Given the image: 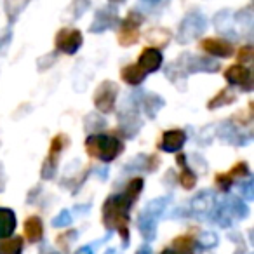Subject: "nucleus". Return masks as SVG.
Here are the masks:
<instances>
[{"label":"nucleus","mask_w":254,"mask_h":254,"mask_svg":"<svg viewBox=\"0 0 254 254\" xmlns=\"http://www.w3.org/2000/svg\"><path fill=\"white\" fill-rule=\"evenodd\" d=\"M129 209L131 204L122 195H113L103 205V221L108 230H117L122 246H129Z\"/></svg>","instance_id":"nucleus-1"},{"label":"nucleus","mask_w":254,"mask_h":254,"mask_svg":"<svg viewBox=\"0 0 254 254\" xmlns=\"http://www.w3.org/2000/svg\"><path fill=\"white\" fill-rule=\"evenodd\" d=\"M167 202H169L167 197L155 198V200L148 202L146 207L143 209V212L139 214L138 226H139V232H141L143 239H145L146 242H152L157 237V219L166 211Z\"/></svg>","instance_id":"nucleus-2"},{"label":"nucleus","mask_w":254,"mask_h":254,"mask_svg":"<svg viewBox=\"0 0 254 254\" xmlns=\"http://www.w3.org/2000/svg\"><path fill=\"white\" fill-rule=\"evenodd\" d=\"M85 146H87L91 155L98 157V159L105 160V162L113 160L124 148L122 143L117 138H113V136H101V134L89 136L87 141H85Z\"/></svg>","instance_id":"nucleus-3"},{"label":"nucleus","mask_w":254,"mask_h":254,"mask_svg":"<svg viewBox=\"0 0 254 254\" xmlns=\"http://www.w3.org/2000/svg\"><path fill=\"white\" fill-rule=\"evenodd\" d=\"M207 26V21L205 18L200 14V12H191L187 18L181 21L180 32H178V40L180 42H191L195 40L198 35H202Z\"/></svg>","instance_id":"nucleus-4"},{"label":"nucleus","mask_w":254,"mask_h":254,"mask_svg":"<svg viewBox=\"0 0 254 254\" xmlns=\"http://www.w3.org/2000/svg\"><path fill=\"white\" fill-rule=\"evenodd\" d=\"M212 211H214V195L209 190L200 191V193L191 198L190 212L195 218H204V216L211 214Z\"/></svg>","instance_id":"nucleus-5"},{"label":"nucleus","mask_w":254,"mask_h":254,"mask_svg":"<svg viewBox=\"0 0 254 254\" xmlns=\"http://www.w3.org/2000/svg\"><path fill=\"white\" fill-rule=\"evenodd\" d=\"M56 46L60 51L68 54H73L78 47L82 46V35L78 30H71V28H64L58 33L56 39Z\"/></svg>","instance_id":"nucleus-6"},{"label":"nucleus","mask_w":254,"mask_h":254,"mask_svg":"<svg viewBox=\"0 0 254 254\" xmlns=\"http://www.w3.org/2000/svg\"><path fill=\"white\" fill-rule=\"evenodd\" d=\"M115 99H117V85H113L112 82H105L96 91L94 103L99 108V112H112L113 106H115Z\"/></svg>","instance_id":"nucleus-7"},{"label":"nucleus","mask_w":254,"mask_h":254,"mask_svg":"<svg viewBox=\"0 0 254 254\" xmlns=\"http://www.w3.org/2000/svg\"><path fill=\"white\" fill-rule=\"evenodd\" d=\"M225 77L230 80V84L240 85V87L247 89V91H249V89L253 87V78H251V71L247 70V68H244V66H239V64H235V66H230L228 70H226Z\"/></svg>","instance_id":"nucleus-8"},{"label":"nucleus","mask_w":254,"mask_h":254,"mask_svg":"<svg viewBox=\"0 0 254 254\" xmlns=\"http://www.w3.org/2000/svg\"><path fill=\"white\" fill-rule=\"evenodd\" d=\"M160 64H162V54H160V51L155 49V47H148V49L143 51L138 66L145 73H152V71L159 70Z\"/></svg>","instance_id":"nucleus-9"},{"label":"nucleus","mask_w":254,"mask_h":254,"mask_svg":"<svg viewBox=\"0 0 254 254\" xmlns=\"http://www.w3.org/2000/svg\"><path fill=\"white\" fill-rule=\"evenodd\" d=\"M132 96H134V98H132V101H138L139 108H141L143 112L150 117V119H153V117L159 113V110L164 106V99L160 98V96H157V94H148V96L139 94L141 98H136V94H132Z\"/></svg>","instance_id":"nucleus-10"},{"label":"nucleus","mask_w":254,"mask_h":254,"mask_svg":"<svg viewBox=\"0 0 254 254\" xmlns=\"http://www.w3.org/2000/svg\"><path fill=\"white\" fill-rule=\"evenodd\" d=\"M185 141H187V134L181 129H173V131H167L164 134L160 148L164 152H178L185 145Z\"/></svg>","instance_id":"nucleus-11"},{"label":"nucleus","mask_w":254,"mask_h":254,"mask_svg":"<svg viewBox=\"0 0 254 254\" xmlns=\"http://www.w3.org/2000/svg\"><path fill=\"white\" fill-rule=\"evenodd\" d=\"M115 23H117V12L110 7L101 9V11H98V14H96V19L91 26V32H103V30H106V28H112Z\"/></svg>","instance_id":"nucleus-12"},{"label":"nucleus","mask_w":254,"mask_h":254,"mask_svg":"<svg viewBox=\"0 0 254 254\" xmlns=\"http://www.w3.org/2000/svg\"><path fill=\"white\" fill-rule=\"evenodd\" d=\"M16 228V216L11 209L0 207V240L9 239L14 233Z\"/></svg>","instance_id":"nucleus-13"},{"label":"nucleus","mask_w":254,"mask_h":254,"mask_svg":"<svg viewBox=\"0 0 254 254\" xmlns=\"http://www.w3.org/2000/svg\"><path fill=\"white\" fill-rule=\"evenodd\" d=\"M25 235L32 244H37V242H40V240H42L44 225H42V221H40V218L32 216V218L26 219V221H25Z\"/></svg>","instance_id":"nucleus-14"},{"label":"nucleus","mask_w":254,"mask_h":254,"mask_svg":"<svg viewBox=\"0 0 254 254\" xmlns=\"http://www.w3.org/2000/svg\"><path fill=\"white\" fill-rule=\"evenodd\" d=\"M202 47H204L205 53H209L211 56L228 58V56H232V53H233V47L230 46L228 42H225V40H205V42L202 44Z\"/></svg>","instance_id":"nucleus-15"},{"label":"nucleus","mask_w":254,"mask_h":254,"mask_svg":"<svg viewBox=\"0 0 254 254\" xmlns=\"http://www.w3.org/2000/svg\"><path fill=\"white\" fill-rule=\"evenodd\" d=\"M219 138L223 141H228L232 145H244L242 139H240V132L232 122H225L221 127H219Z\"/></svg>","instance_id":"nucleus-16"},{"label":"nucleus","mask_w":254,"mask_h":254,"mask_svg":"<svg viewBox=\"0 0 254 254\" xmlns=\"http://www.w3.org/2000/svg\"><path fill=\"white\" fill-rule=\"evenodd\" d=\"M143 187H145V181L141 180V178H134V180H131L129 181V185H127V188L122 191V197L126 198L129 204H134L136 202V198L139 197V193H141V190H143Z\"/></svg>","instance_id":"nucleus-17"},{"label":"nucleus","mask_w":254,"mask_h":254,"mask_svg":"<svg viewBox=\"0 0 254 254\" xmlns=\"http://www.w3.org/2000/svg\"><path fill=\"white\" fill-rule=\"evenodd\" d=\"M174 254H195V240L188 235H181L173 242Z\"/></svg>","instance_id":"nucleus-18"},{"label":"nucleus","mask_w":254,"mask_h":254,"mask_svg":"<svg viewBox=\"0 0 254 254\" xmlns=\"http://www.w3.org/2000/svg\"><path fill=\"white\" fill-rule=\"evenodd\" d=\"M21 251H23L21 237H12V239L0 240V254H21Z\"/></svg>","instance_id":"nucleus-19"},{"label":"nucleus","mask_w":254,"mask_h":254,"mask_svg":"<svg viewBox=\"0 0 254 254\" xmlns=\"http://www.w3.org/2000/svg\"><path fill=\"white\" fill-rule=\"evenodd\" d=\"M145 71L141 70V68L138 66V64H129V66H126L122 70V78L127 82V84H139V82H143V78H145Z\"/></svg>","instance_id":"nucleus-20"},{"label":"nucleus","mask_w":254,"mask_h":254,"mask_svg":"<svg viewBox=\"0 0 254 254\" xmlns=\"http://www.w3.org/2000/svg\"><path fill=\"white\" fill-rule=\"evenodd\" d=\"M233 18L232 14H230V11H221L219 14L214 16V25L216 28H218V32L221 33H232V28H233Z\"/></svg>","instance_id":"nucleus-21"},{"label":"nucleus","mask_w":254,"mask_h":254,"mask_svg":"<svg viewBox=\"0 0 254 254\" xmlns=\"http://www.w3.org/2000/svg\"><path fill=\"white\" fill-rule=\"evenodd\" d=\"M198 246L202 249H211V247H216L218 246V235L212 232H204L200 237H198Z\"/></svg>","instance_id":"nucleus-22"},{"label":"nucleus","mask_w":254,"mask_h":254,"mask_svg":"<svg viewBox=\"0 0 254 254\" xmlns=\"http://www.w3.org/2000/svg\"><path fill=\"white\" fill-rule=\"evenodd\" d=\"M195 183H197V176H195V173L190 169V167L185 164L183 166V174H181V185H183L187 190H191V188L195 187Z\"/></svg>","instance_id":"nucleus-23"},{"label":"nucleus","mask_w":254,"mask_h":254,"mask_svg":"<svg viewBox=\"0 0 254 254\" xmlns=\"http://www.w3.org/2000/svg\"><path fill=\"white\" fill-rule=\"evenodd\" d=\"M233 99H235L233 92L228 91V89H225V91H221L214 99H212L211 103H209V106H211V108H216V106H221V105H226V103H232Z\"/></svg>","instance_id":"nucleus-24"},{"label":"nucleus","mask_w":254,"mask_h":254,"mask_svg":"<svg viewBox=\"0 0 254 254\" xmlns=\"http://www.w3.org/2000/svg\"><path fill=\"white\" fill-rule=\"evenodd\" d=\"M56 173V157L49 155V159L44 162V169H42V178L46 180H51Z\"/></svg>","instance_id":"nucleus-25"},{"label":"nucleus","mask_w":254,"mask_h":254,"mask_svg":"<svg viewBox=\"0 0 254 254\" xmlns=\"http://www.w3.org/2000/svg\"><path fill=\"white\" fill-rule=\"evenodd\" d=\"M71 223V214L68 211H61L56 218L53 219V226L54 228H64Z\"/></svg>","instance_id":"nucleus-26"},{"label":"nucleus","mask_w":254,"mask_h":254,"mask_svg":"<svg viewBox=\"0 0 254 254\" xmlns=\"http://www.w3.org/2000/svg\"><path fill=\"white\" fill-rule=\"evenodd\" d=\"M242 191H244V197H246L247 198V200H253V197H254V195H253V181H247V183H244L242 185Z\"/></svg>","instance_id":"nucleus-27"},{"label":"nucleus","mask_w":254,"mask_h":254,"mask_svg":"<svg viewBox=\"0 0 254 254\" xmlns=\"http://www.w3.org/2000/svg\"><path fill=\"white\" fill-rule=\"evenodd\" d=\"M136 254H153V253H152V247H150L148 244H146V246H141V247H139L138 253H136Z\"/></svg>","instance_id":"nucleus-28"},{"label":"nucleus","mask_w":254,"mask_h":254,"mask_svg":"<svg viewBox=\"0 0 254 254\" xmlns=\"http://www.w3.org/2000/svg\"><path fill=\"white\" fill-rule=\"evenodd\" d=\"M75 254H92V247L84 246V247H80V249L75 251Z\"/></svg>","instance_id":"nucleus-29"},{"label":"nucleus","mask_w":254,"mask_h":254,"mask_svg":"<svg viewBox=\"0 0 254 254\" xmlns=\"http://www.w3.org/2000/svg\"><path fill=\"white\" fill-rule=\"evenodd\" d=\"M240 53H242V60H251V56H249V53H253V49H251V47H244L242 51H240Z\"/></svg>","instance_id":"nucleus-30"},{"label":"nucleus","mask_w":254,"mask_h":254,"mask_svg":"<svg viewBox=\"0 0 254 254\" xmlns=\"http://www.w3.org/2000/svg\"><path fill=\"white\" fill-rule=\"evenodd\" d=\"M143 2H146V4H157V2H160V0H143Z\"/></svg>","instance_id":"nucleus-31"},{"label":"nucleus","mask_w":254,"mask_h":254,"mask_svg":"<svg viewBox=\"0 0 254 254\" xmlns=\"http://www.w3.org/2000/svg\"><path fill=\"white\" fill-rule=\"evenodd\" d=\"M160 254H174V253H173V249H164Z\"/></svg>","instance_id":"nucleus-32"},{"label":"nucleus","mask_w":254,"mask_h":254,"mask_svg":"<svg viewBox=\"0 0 254 254\" xmlns=\"http://www.w3.org/2000/svg\"><path fill=\"white\" fill-rule=\"evenodd\" d=\"M105 254H117V253H115V249H108V251H106Z\"/></svg>","instance_id":"nucleus-33"},{"label":"nucleus","mask_w":254,"mask_h":254,"mask_svg":"<svg viewBox=\"0 0 254 254\" xmlns=\"http://www.w3.org/2000/svg\"><path fill=\"white\" fill-rule=\"evenodd\" d=\"M47 254H58V253H54V251H49V253H47Z\"/></svg>","instance_id":"nucleus-34"},{"label":"nucleus","mask_w":254,"mask_h":254,"mask_svg":"<svg viewBox=\"0 0 254 254\" xmlns=\"http://www.w3.org/2000/svg\"><path fill=\"white\" fill-rule=\"evenodd\" d=\"M112 2H124V0H112Z\"/></svg>","instance_id":"nucleus-35"}]
</instances>
